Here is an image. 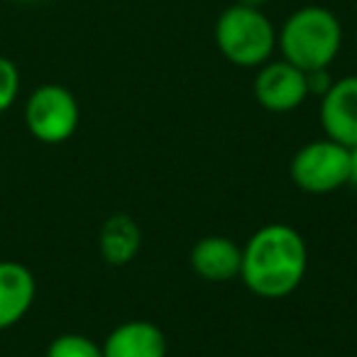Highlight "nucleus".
I'll return each mask as SVG.
<instances>
[{
  "mask_svg": "<svg viewBox=\"0 0 357 357\" xmlns=\"http://www.w3.org/2000/svg\"><path fill=\"white\" fill-rule=\"evenodd\" d=\"M218 52L235 66L259 69L277 50V30L259 8L235 6L225 8L213 27Z\"/></svg>",
  "mask_w": 357,
  "mask_h": 357,
  "instance_id": "3",
  "label": "nucleus"
},
{
  "mask_svg": "<svg viewBox=\"0 0 357 357\" xmlns=\"http://www.w3.org/2000/svg\"><path fill=\"white\" fill-rule=\"evenodd\" d=\"M79 100L66 86L45 84L35 89L25 105V125L45 144L66 142L79 128Z\"/></svg>",
  "mask_w": 357,
  "mask_h": 357,
  "instance_id": "5",
  "label": "nucleus"
},
{
  "mask_svg": "<svg viewBox=\"0 0 357 357\" xmlns=\"http://www.w3.org/2000/svg\"><path fill=\"white\" fill-rule=\"evenodd\" d=\"M355 47H357V37H355Z\"/></svg>",
  "mask_w": 357,
  "mask_h": 357,
  "instance_id": "18",
  "label": "nucleus"
},
{
  "mask_svg": "<svg viewBox=\"0 0 357 357\" xmlns=\"http://www.w3.org/2000/svg\"><path fill=\"white\" fill-rule=\"evenodd\" d=\"M321 125L326 137L342 147H357V76L333 81L321 98Z\"/></svg>",
  "mask_w": 357,
  "mask_h": 357,
  "instance_id": "7",
  "label": "nucleus"
},
{
  "mask_svg": "<svg viewBox=\"0 0 357 357\" xmlns=\"http://www.w3.org/2000/svg\"><path fill=\"white\" fill-rule=\"evenodd\" d=\"M255 100L269 113H291L308 98L306 71L289 61H267L257 69L252 84Z\"/></svg>",
  "mask_w": 357,
  "mask_h": 357,
  "instance_id": "6",
  "label": "nucleus"
},
{
  "mask_svg": "<svg viewBox=\"0 0 357 357\" xmlns=\"http://www.w3.org/2000/svg\"><path fill=\"white\" fill-rule=\"evenodd\" d=\"M17 3H42V0H17Z\"/></svg>",
  "mask_w": 357,
  "mask_h": 357,
  "instance_id": "17",
  "label": "nucleus"
},
{
  "mask_svg": "<svg viewBox=\"0 0 357 357\" xmlns=\"http://www.w3.org/2000/svg\"><path fill=\"white\" fill-rule=\"evenodd\" d=\"M308 269L303 235L287 223L262 225L243 245L240 279L262 298H284L301 287Z\"/></svg>",
  "mask_w": 357,
  "mask_h": 357,
  "instance_id": "1",
  "label": "nucleus"
},
{
  "mask_svg": "<svg viewBox=\"0 0 357 357\" xmlns=\"http://www.w3.org/2000/svg\"><path fill=\"white\" fill-rule=\"evenodd\" d=\"M47 357H103V347L89 335L64 333L56 335L47 347Z\"/></svg>",
  "mask_w": 357,
  "mask_h": 357,
  "instance_id": "12",
  "label": "nucleus"
},
{
  "mask_svg": "<svg viewBox=\"0 0 357 357\" xmlns=\"http://www.w3.org/2000/svg\"><path fill=\"white\" fill-rule=\"evenodd\" d=\"M333 86V79L328 74V69H316V71H306V89H308V96H323L328 93V89Z\"/></svg>",
  "mask_w": 357,
  "mask_h": 357,
  "instance_id": "14",
  "label": "nucleus"
},
{
  "mask_svg": "<svg viewBox=\"0 0 357 357\" xmlns=\"http://www.w3.org/2000/svg\"><path fill=\"white\" fill-rule=\"evenodd\" d=\"M282 59L301 71L328 69L340 54L342 25L333 10L323 6H303L294 10L277 32Z\"/></svg>",
  "mask_w": 357,
  "mask_h": 357,
  "instance_id": "2",
  "label": "nucleus"
},
{
  "mask_svg": "<svg viewBox=\"0 0 357 357\" xmlns=\"http://www.w3.org/2000/svg\"><path fill=\"white\" fill-rule=\"evenodd\" d=\"M139 245H142V230L132 215H110L98 233L100 257L113 267H125L132 262L139 252Z\"/></svg>",
  "mask_w": 357,
  "mask_h": 357,
  "instance_id": "11",
  "label": "nucleus"
},
{
  "mask_svg": "<svg viewBox=\"0 0 357 357\" xmlns=\"http://www.w3.org/2000/svg\"><path fill=\"white\" fill-rule=\"evenodd\" d=\"M37 296L35 274L20 262H0V331L13 328L27 316Z\"/></svg>",
  "mask_w": 357,
  "mask_h": 357,
  "instance_id": "8",
  "label": "nucleus"
},
{
  "mask_svg": "<svg viewBox=\"0 0 357 357\" xmlns=\"http://www.w3.org/2000/svg\"><path fill=\"white\" fill-rule=\"evenodd\" d=\"M17 96H20V71L13 59L0 56V113L10 110Z\"/></svg>",
  "mask_w": 357,
  "mask_h": 357,
  "instance_id": "13",
  "label": "nucleus"
},
{
  "mask_svg": "<svg viewBox=\"0 0 357 357\" xmlns=\"http://www.w3.org/2000/svg\"><path fill=\"white\" fill-rule=\"evenodd\" d=\"M100 347L103 357H167V335L152 321H125Z\"/></svg>",
  "mask_w": 357,
  "mask_h": 357,
  "instance_id": "9",
  "label": "nucleus"
},
{
  "mask_svg": "<svg viewBox=\"0 0 357 357\" xmlns=\"http://www.w3.org/2000/svg\"><path fill=\"white\" fill-rule=\"evenodd\" d=\"M347 162H350V149L323 137L306 142L294 154L289 174L296 189L306 194H333L347 186Z\"/></svg>",
  "mask_w": 357,
  "mask_h": 357,
  "instance_id": "4",
  "label": "nucleus"
},
{
  "mask_svg": "<svg viewBox=\"0 0 357 357\" xmlns=\"http://www.w3.org/2000/svg\"><path fill=\"white\" fill-rule=\"evenodd\" d=\"M240 3H243V6H252V8H259V6H264V3H267V0H240Z\"/></svg>",
  "mask_w": 357,
  "mask_h": 357,
  "instance_id": "16",
  "label": "nucleus"
},
{
  "mask_svg": "<svg viewBox=\"0 0 357 357\" xmlns=\"http://www.w3.org/2000/svg\"><path fill=\"white\" fill-rule=\"evenodd\" d=\"M347 186L357 189V147H350V162H347Z\"/></svg>",
  "mask_w": 357,
  "mask_h": 357,
  "instance_id": "15",
  "label": "nucleus"
},
{
  "mask_svg": "<svg viewBox=\"0 0 357 357\" xmlns=\"http://www.w3.org/2000/svg\"><path fill=\"white\" fill-rule=\"evenodd\" d=\"M243 248L225 235H206L191 250V269L206 282H230L240 277Z\"/></svg>",
  "mask_w": 357,
  "mask_h": 357,
  "instance_id": "10",
  "label": "nucleus"
}]
</instances>
